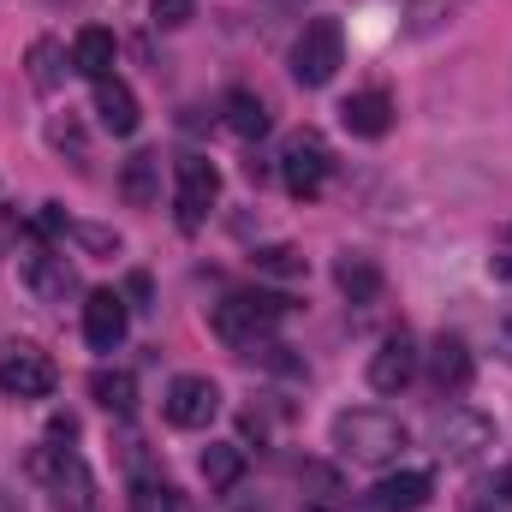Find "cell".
Masks as SVG:
<instances>
[{
	"mask_svg": "<svg viewBox=\"0 0 512 512\" xmlns=\"http://www.w3.org/2000/svg\"><path fill=\"white\" fill-rule=\"evenodd\" d=\"M286 298L280 292H227L221 304H215V334H221V346H233L239 358H256V352H268V340H274V328L286 322Z\"/></svg>",
	"mask_w": 512,
	"mask_h": 512,
	"instance_id": "obj_1",
	"label": "cell"
},
{
	"mask_svg": "<svg viewBox=\"0 0 512 512\" xmlns=\"http://www.w3.org/2000/svg\"><path fill=\"white\" fill-rule=\"evenodd\" d=\"M334 447L352 459V465H387L405 453V423L393 411L376 405H358V411H340L334 417Z\"/></svg>",
	"mask_w": 512,
	"mask_h": 512,
	"instance_id": "obj_2",
	"label": "cell"
},
{
	"mask_svg": "<svg viewBox=\"0 0 512 512\" xmlns=\"http://www.w3.org/2000/svg\"><path fill=\"white\" fill-rule=\"evenodd\" d=\"M328 179H334V149H328V137L322 131H292L286 143H280V185L298 197V203H310V197H322L328 191Z\"/></svg>",
	"mask_w": 512,
	"mask_h": 512,
	"instance_id": "obj_3",
	"label": "cell"
},
{
	"mask_svg": "<svg viewBox=\"0 0 512 512\" xmlns=\"http://www.w3.org/2000/svg\"><path fill=\"white\" fill-rule=\"evenodd\" d=\"M30 477L54 495L60 512H90L96 483H90V465H84L72 447H36V453H30Z\"/></svg>",
	"mask_w": 512,
	"mask_h": 512,
	"instance_id": "obj_4",
	"label": "cell"
},
{
	"mask_svg": "<svg viewBox=\"0 0 512 512\" xmlns=\"http://www.w3.org/2000/svg\"><path fill=\"white\" fill-rule=\"evenodd\" d=\"M340 60H346L340 18H310V24L298 30V42H292V78H298L304 90H322V84H334Z\"/></svg>",
	"mask_w": 512,
	"mask_h": 512,
	"instance_id": "obj_5",
	"label": "cell"
},
{
	"mask_svg": "<svg viewBox=\"0 0 512 512\" xmlns=\"http://www.w3.org/2000/svg\"><path fill=\"white\" fill-rule=\"evenodd\" d=\"M0 393L6 399H48L54 393V358L30 340H0Z\"/></svg>",
	"mask_w": 512,
	"mask_h": 512,
	"instance_id": "obj_6",
	"label": "cell"
},
{
	"mask_svg": "<svg viewBox=\"0 0 512 512\" xmlns=\"http://www.w3.org/2000/svg\"><path fill=\"white\" fill-rule=\"evenodd\" d=\"M215 197H221L215 161H209V155H179V161H173V209H179V227H185V233L203 227V215L215 209Z\"/></svg>",
	"mask_w": 512,
	"mask_h": 512,
	"instance_id": "obj_7",
	"label": "cell"
},
{
	"mask_svg": "<svg viewBox=\"0 0 512 512\" xmlns=\"http://www.w3.org/2000/svg\"><path fill=\"white\" fill-rule=\"evenodd\" d=\"M435 441H441V459L471 465V459H483L495 447V423L483 411H471V405H447L441 423H435Z\"/></svg>",
	"mask_w": 512,
	"mask_h": 512,
	"instance_id": "obj_8",
	"label": "cell"
},
{
	"mask_svg": "<svg viewBox=\"0 0 512 512\" xmlns=\"http://www.w3.org/2000/svg\"><path fill=\"white\" fill-rule=\"evenodd\" d=\"M161 411H167L173 429H209L221 417V387L209 382V376H173Z\"/></svg>",
	"mask_w": 512,
	"mask_h": 512,
	"instance_id": "obj_9",
	"label": "cell"
},
{
	"mask_svg": "<svg viewBox=\"0 0 512 512\" xmlns=\"http://www.w3.org/2000/svg\"><path fill=\"white\" fill-rule=\"evenodd\" d=\"M24 286H30L36 304L60 310L66 298H78V268H72L60 251H30V262H24Z\"/></svg>",
	"mask_w": 512,
	"mask_h": 512,
	"instance_id": "obj_10",
	"label": "cell"
},
{
	"mask_svg": "<svg viewBox=\"0 0 512 512\" xmlns=\"http://www.w3.org/2000/svg\"><path fill=\"white\" fill-rule=\"evenodd\" d=\"M126 328H131V304L120 298V292H90L84 298V340L96 346V352H114L120 340H126Z\"/></svg>",
	"mask_w": 512,
	"mask_h": 512,
	"instance_id": "obj_11",
	"label": "cell"
},
{
	"mask_svg": "<svg viewBox=\"0 0 512 512\" xmlns=\"http://www.w3.org/2000/svg\"><path fill=\"white\" fill-rule=\"evenodd\" d=\"M429 471H399V477H382L370 495H364V512H423L429 507Z\"/></svg>",
	"mask_w": 512,
	"mask_h": 512,
	"instance_id": "obj_12",
	"label": "cell"
},
{
	"mask_svg": "<svg viewBox=\"0 0 512 512\" xmlns=\"http://www.w3.org/2000/svg\"><path fill=\"white\" fill-rule=\"evenodd\" d=\"M411 376H417V346L405 334H387L376 346V358H370V387L376 393H399V387H411Z\"/></svg>",
	"mask_w": 512,
	"mask_h": 512,
	"instance_id": "obj_13",
	"label": "cell"
},
{
	"mask_svg": "<svg viewBox=\"0 0 512 512\" xmlns=\"http://www.w3.org/2000/svg\"><path fill=\"white\" fill-rule=\"evenodd\" d=\"M429 376L441 393H465L471 376H477V364H471V346L459 340V334H435V346H429Z\"/></svg>",
	"mask_w": 512,
	"mask_h": 512,
	"instance_id": "obj_14",
	"label": "cell"
},
{
	"mask_svg": "<svg viewBox=\"0 0 512 512\" xmlns=\"http://www.w3.org/2000/svg\"><path fill=\"white\" fill-rule=\"evenodd\" d=\"M340 126L352 137H387L393 131V96L387 90H358L340 102Z\"/></svg>",
	"mask_w": 512,
	"mask_h": 512,
	"instance_id": "obj_15",
	"label": "cell"
},
{
	"mask_svg": "<svg viewBox=\"0 0 512 512\" xmlns=\"http://www.w3.org/2000/svg\"><path fill=\"white\" fill-rule=\"evenodd\" d=\"M96 120H102V131H114V137H131V131L143 126L131 84H120V78H96Z\"/></svg>",
	"mask_w": 512,
	"mask_h": 512,
	"instance_id": "obj_16",
	"label": "cell"
},
{
	"mask_svg": "<svg viewBox=\"0 0 512 512\" xmlns=\"http://www.w3.org/2000/svg\"><path fill=\"white\" fill-rule=\"evenodd\" d=\"M120 197H126L131 209H155L161 203V155L155 149H137L120 167Z\"/></svg>",
	"mask_w": 512,
	"mask_h": 512,
	"instance_id": "obj_17",
	"label": "cell"
},
{
	"mask_svg": "<svg viewBox=\"0 0 512 512\" xmlns=\"http://www.w3.org/2000/svg\"><path fill=\"white\" fill-rule=\"evenodd\" d=\"M114 60H120V42H114V30H102V24H84V30H78V42H72V66H78L84 78H114Z\"/></svg>",
	"mask_w": 512,
	"mask_h": 512,
	"instance_id": "obj_18",
	"label": "cell"
},
{
	"mask_svg": "<svg viewBox=\"0 0 512 512\" xmlns=\"http://www.w3.org/2000/svg\"><path fill=\"white\" fill-rule=\"evenodd\" d=\"M334 280H340V292H346L352 304H376V298H382V268H376V256L346 251L334 262Z\"/></svg>",
	"mask_w": 512,
	"mask_h": 512,
	"instance_id": "obj_19",
	"label": "cell"
},
{
	"mask_svg": "<svg viewBox=\"0 0 512 512\" xmlns=\"http://www.w3.org/2000/svg\"><path fill=\"white\" fill-rule=\"evenodd\" d=\"M221 120H227V131H233V137L256 143V137L268 131V102H262V96H251V90H233V96L221 102Z\"/></svg>",
	"mask_w": 512,
	"mask_h": 512,
	"instance_id": "obj_20",
	"label": "cell"
},
{
	"mask_svg": "<svg viewBox=\"0 0 512 512\" xmlns=\"http://www.w3.org/2000/svg\"><path fill=\"white\" fill-rule=\"evenodd\" d=\"M90 399L102 411H114V417H131L137 411V376L131 370H96L90 376Z\"/></svg>",
	"mask_w": 512,
	"mask_h": 512,
	"instance_id": "obj_21",
	"label": "cell"
},
{
	"mask_svg": "<svg viewBox=\"0 0 512 512\" xmlns=\"http://www.w3.org/2000/svg\"><path fill=\"white\" fill-rule=\"evenodd\" d=\"M131 512H191V507H185V495H179L167 477L131 471Z\"/></svg>",
	"mask_w": 512,
	"mask_h": 512,
	"instance_id": "obj_22",
	"label": "cell"
},
{
	"mask_svg": "<svg viewBox=\"0 0 512 512\" xmlns=\"http://www.w3.org/2000/svg\"><path fill=\"white\" fill-rule=\"evenodd\" d=\"M197 465H203V483H209V489H233V483L245 477V447H239V441H209Z\"/></svg>",
	"mask_w": 512,
	"mask_h": 512,
	"instance_id": "obj_23",
	"label": "cell"
},
{
	"mask_svg": "<svg viewBox=\"0 0 512 512\" xmlns=\"http://www.w3.org/2000/svg\"><path fill=\"white\" fill-rule=\"evenodd\" d=\"M465 512H512V465H495L489 477H477L465 495Z\"/></svg>",
	"mask_w": 512,
	"mask_h": 512,
	"instance_id": "obj_24",
	"label": "cell"
},
{
	"mask_svg": "<svg viewBox=\"0 0 512 512\" xmlns=\"http://www.w3.org/2000/svg\"><path fill=\"white\" fill-rule=\"evenodd\" d=\"M30 84L42 90V96H54L60 84H66V48L60 42H30Z\"/></svg>",
	"mask_w": 512,
	"mask_h": 512,
	"instance_id": "obj_25",
	"label": "cell"
},
{
	"mask_svg": "<svg viewBox=\"0 0 512 512\" xmlns=\"http://www.w3.org/2000/svg\"><path fill=\"white\" fill-rule=\"evenodd\" d=\"M256 268L274 274V280H298L304 274V256L292 251V245H268V251H256Z\"/></svg>",
	"mask_w": 512,
	"mask_h": 512,
	"instance_id": "obj_26",
	"label": "cell"
},
{
	"mask_svg": "<svg viewBox=\"0 0 512 512\" xmlns=\"http://www.w3.org/2000/svg\"><path fill=\"white\" fill-rule=\"evenodd\" d=\"M149 12H155V24H161V30H179V24H191L197 0H149Z\"/></svg>",
	"mask_w": 512,
	"mask_h": 512,
	"instance_id": "obj_27",
	"label": "cell"
},
{
	"mask_svg": "<svg viewBox=\"0 0 512 512\" xmlns=\"http://www.w3.org/2000/svg\"><path fill=\"white\" fill-rule=\"evenodd\" d=\"M304 489H316V501H334L340 495V471L334 465H304Z\"/></svg>",
	"mask_w": 512,
	"mask_h": 512,
	"instance_id": "obj_28",
	"label": "cell"
},
{
	"mask_svg": "<svg viewBox=\"0 0 512 512\" xmlns=\"http://www.w3.org/2000/svg\"><path fill=\"white\" fill-rule=\"evenodd\" d=\"M48 143L54 149H72V161H84V131L72 126V120H48Z\"/></svg>",
	"mask_w": 512,
	"mask_h": 512,
	"instance_id": "obj_29",
	"label": "cell"
},
{
	"mask_svg": "<svg viewBox=\"0 0 512 512\" xmlns=\"http://www.w3.org/2000/svg\"><path fill=\"white\" fill-rule=\"evenodd\" d=\"M66 239H78V245H90V251H120V239L114 233H102V227H66Z\"/></svg>",
	"mask_w": 512,
	"mask_h": 512,
	"instance_id": "obj_30",
	"label": "cell"
},
{
	"mask_svg": "<svg viewBox=\"0 0 512 512\" xmlns=\"http://www.w3.org/2000/svg\"><path fill=\"white\" fill-rule=\"evenodd\" d=\"M489 274H495V280H512V245H501V251L489 256Z\"/></svg>",
	"mask_w": 512,
	"mask_h": 512,
	"instance_id": "obj_31",
	"label": "cell"
},
{
	"mask_svg": "<svg viewBox=\"0 0 512 512\" xmlns=\"http://www.w3.org/2000/svg\"><path fill=\"white\" fill-rule=\"evenodd\" d=\"M131 310H149V304H143V298H149V274H131Z\"/></svg>",
	"mask_w": 512,
	"mask_h": 512,
	"instance_id": "obj_32",
	"label": "cell"
},
{
	"mask_svg": "<svg viewBox=\"0 0 512 512\" xmlns=\"http://www.w3.org/2000/svg\"><path fill=\"white\" fill-rule=\"evenodd\" d=\"M495 352L512 364V316H501V328H495Z\"/></svg>",
	"mask_w": 512,
	"mask_h": 512,
	"instance_id": "obj_33",
	"label": "cell"
},
{
	"mask_svg": "<svg viewBox=\"0 0 512 512\" xmlns=\"http://www.w3.org/2000/svg\"><path fill=\"white\" fill-rule=\"evenodd\" d=\"M0 512H24V507H12V495H6V489H0Z\"/></svg>",
	"mask_w": 512,
	"mask_h": 512,
	"instance_id": "obj_34",
	"label": "cell"
},
{
	"mask_svg": "<svg viewBox=\"0 0 512 512\" xmlns=\"http://www.w3.org/2000/svg\"><path fill=\"white\" fill-rule=\"evenodd\" d=\"M507 245H512V227H507Z\"/></svg>",
	"mask_w": 512,
	"mask_h": 512,
	"instance_id": "obj_35",
	"label": "cell"
}]
</instances>
